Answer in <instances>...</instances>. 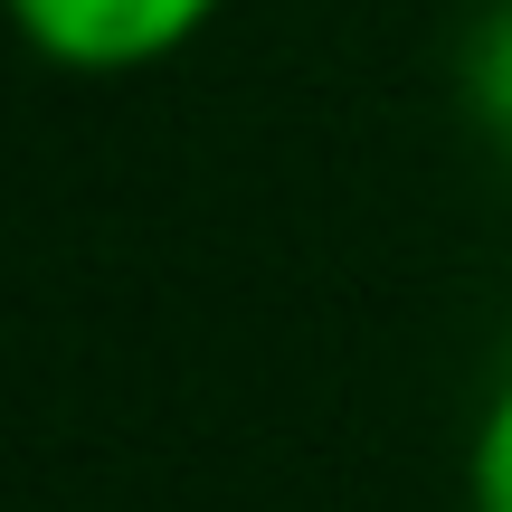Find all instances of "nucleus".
Wrapping results in <instances>:
<instances>
[{"instance_id":"1","label":"nucleus","mask_w":512,"mask_h":512,"mask_svg":"<svg viewBox=\"0 0 512 512\" xmlns=\"http://www.w3.org/2000/svg\"><path fill=\"white\" fill-rule=\"evenodd\" d=\"M228 0H10L19 38L57 76H143L171 67Z\"/></svg>"},{"instance_id":"2","label":"nucleus","mask_w":512,"mask_h":512,"mask_svg":"<svg viewBox=\"0 0 512 512\" xmlns=\"http://www.w3.org/2000/svg\"><path fill=\"white\" fill-rule=\"evenodd\" d=\"M465 114H475V133L512 162V0L475 19V38H465Z\"/></svg>"},{"instance_id":"3","label":"nucleus","mask_w":512,"mask_h":512,"mask_svg":"<svg viewBox=\"0 0 512 512\" xmlns=\"http://www.w3.org/2000/svg\"><path fill=\"white\" fill-rule=\"evenodd\" d=\"M465 503L475 512H512V370L494 380V399L465 427Z\"/></svg>"}]
</instances>
